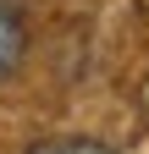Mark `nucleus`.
Here are the masks:
<instances>
[{
    "instance_id": "obj_1",
    "label": "nucleus",
    "mask_w": 149,
    "mask_h": 154,
    "mask_svg": "<svg viewBox=\"0 0 149 154\" xmlns=\"http://www.w3.org/2000/svg\"><path fill=\"white\" fill-rule=\"evenodd\" d=\"M17 61H22V22L0 6V83L17 72Z\"/></svg>"
},
{
    "instance_id": "obj_2",
    "label": "nucleus",
    "mask_w": 149,
    "mask_h": 154,
    "mask_svg": "<svg viewBox=\"0 0 149 154\" xmlns=\"http://www.w3.org/2000/svg\"><path fill=\"white\" fill-rule=\"evenodd\" d=\"M22 154H116V149L94 143V138H39V143H28Z\"/></svg>"
}]
</instances>
